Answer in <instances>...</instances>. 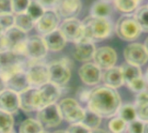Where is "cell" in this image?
I'll use <instances>...</instances> for the list:
<instances>
[{
	"label": "cell",
	"mask_w": 148,
	"mask_h": 133,
	"mask_svg": "<svg viewBox=\"0 0 148 133\" xmlns=\"http://www.w3.org/2000/svg\"><path fill=\"white\" fill-rule=\"evenodd\" d=\"M61 96L60 87L56 85L48 82L37 87V97L39 110L44 106L55 104Z\"/></svg>",
	"instance_id": "4fadbf2b"
},
{
	"label": "cell",
	"mask_w": 148,
	"mask_h": 133,
	"mask_svg": "<svg viewBox=\"0 0 148 133\" xmlns=\"http://www.w3.org/2000/svg\"><path fill=\"white\" fill-rule=\"evenodd\" d=\"M118 115L121 119H122L125 122L129 123L137 119V111L136 107L133 105H121L118 111Z\"/></svg>",
	"instance_id": "f546056e"
},
{
	"label": "cell",
	"mask_w": 148,
	"mask_h": 133,
	"mask_svg": "<svg viewBox=\"0 0 148 133\" xmlns=\"http://www.w3.org/2000/svg\"><path fill=\"white\" fill-rule=\"evenodd\" d=\"M124 57L127 63L140 67L148 61V52L144 44L131 43L124 49Z\"/></svg>",
	"instance_id": "8fae6325"
},
{
	"label": "cell",
	"mask_w": 148,
	"mask_h": 133,
	"mask_svg": "<svg viewBox=\"0 0 148 133\" xmlns=\"http://www.w3.org/2000/svg\"><path fill=\"white\" fill-rule=\"evenodd\" d=\"M127 87L134 93H140L145 89H147V81L142 76L134 80L133 81L127 84Z\"/></svg>",
	"instance_id": "d590c367"
},
{
	"label": "cell",
	"mask_w": 148,
	"mask_h": 133,
	"mask_svg": "<svg viewBox=\"0 0 148 133\" xmlns=\"http://www.w3.org/2000/svg\"><path fill=\"white\" fill-rule=\"evenodd\" d=\"M60 23V16L54 10H45L42 16L36 22L35 26L36 30L42 34L46 35L57 29Z\"/></svg>",
	"instance_id": "9a60e30c"
},
{
	"label": "cell",
	"mask_w": 148,
	"mask_h": 133,
	"mask_svg": "<svg viewBox=\"0 0 148 133\" xmlns=\"http://www.w3.org/2000/svg\"><path fill=\"white\" fill-rule=\"evenodd\" d=\"M36 22L26 13H20V14H16L15 16V24L14 26H16V28L22 29L24 32H29L30 31L34 26H35Z\"/></svg>",
	"instance_id": "484cf974"
},
{
	"label": "cell",
	"mask_w": 148,
	"mask_h": 133,
	"mask_svg": "<svg viewBox=\"0 0 148 133\" xmlns=\"http://www.w3.org/2000/svg\"><path fill=\"white\" fill-rule=\"evenodd\" d=\"M81 10V0H58L54 10L60 17L68 19L78 16Z\"/></svg>",
	"instance_id": "e0dca14e"
},
{
	"label": "cell",
	"mask_w": 148,
	"mask_h": 133,
	"mask_svg": "<svg viewBox=\"0 0 148 133\" xmlns=\"http://www.w3.org/2000/svg\"><path fill=\"white\" fill-rule=\"evenodd\" d=\"M141 32L142 30L134 15L125 14L115 23V33L124 41H134L140 35Z\"/></svg>",
	"instance_id": "277c9868"
},
{
	"label": "cell",
	"mask_w": 148,
	"mask_h": 133,
	"mask_svg": "<svg viewBox=\"0 0 148 133\" xmlns=\"http://www.w3.org/2000/svg\"><path fill=\"white\" fill-rule=\"evenodd\" d=\"M8 50L7 48V42L4 35V32L0 30V53Z\"/></svg>",
	"instance_id": "f6af8a7d"
},
{
	"label": "cell",
	"mask_w": 148,
	"mask_h": 133,
	"mask_svg": "<svg viewBox=\"0 0 148 133\" xmlns=\"http://www.w3.org/2000/svg\"><path fill=\"white\" fill-rule=\"evenodd\" d=\"M19 96V106L25 113H31L39 110L37 88L29 87L23 92L18 93Z\"/></svg>",
	"instance_id": "ac0fdd59"
},
{
	"label": "cell",
	"mask_w": 148,
	"mask_h": 133,
	"mask_svg": "<svg viewBox=\"0 0 148 133\" xmlns=\"http://www.w3.org/2000/svg\"><path fill=\"white\" fill-rule=\"evenodd\" d=\"M45 10H54L56 6L58 0H36Z\"/></svg>",
	"instance_id": "7bdbcfd3"
},
{
	"label": "cell",
	"mask_w": 148,
	"mask_h": 133,
	"mask_svg": "<svg viewBox=\"0 0 148 133\" xmlns=\"http://www.w3.org/2000/svg\"><path fill=\"white\" fill-rule=\"evenodd\" d=\"M36 117L37 120L42 125V126H46L48 128H54L58 126L62 120L58 106L56 103L38 110Z\"/></svg>",
	"instance_id": "9c48e42d"
},
{
	"label": "cell",
	"mask_w": 148,
	"mask_h": 133,
	"mask_svg": "<svg viewBox=\"0 0 148 133\" xmlns=\"http://www.w3.org/2000/svg\"><path fill=\"white\" fill-rule=\"evenodd\" d=\"M121 69L122 72L125 84H128L129 82L141 76V70L140 68L138 66L126 62L121 67Z\"/></svg>",
	"instance_id": "d4e9b609"
},
{
	"label": "cell",
	"mask_w": 148,
	"mask_h": 133,
	"mask_svg": "<svg viewBox=\"0 0 148 133\" xmlns=\"http://www.w3.org/2000/svg\"><path fill=\"white\" fill-rule=\"evenodd\" d=\"M138 3L136 0H114L115 9L124 14H130L136 10Z\"/></svg>",
	"instance_id": "f1b7e54d"
},
{
	"label": "cell",
	"mask_w": 148,
	"mask_h": 133,
	"mask_svg": "<svg viewBox=\"0 0 148 133\" xmlns=\"http://www.w3.org/2000/svg\"><path fill=\"white\" fill-rule=\"evenodd\" d=\"M81 123H82L85 126H87L88 129L92 131L99 127V125L101 123V117L99 116L97 113H94L93 111H91L90 109L87 108L85 109L84 118Z\"/></svg>",
	"instance_id": "83f0119b"
},
{
	"label": "cell",
	"mask_w": 148,
	"mask_h": 133,
	"mask_svg": "<svg viewBox=\"0 0 148 133\" xmlns=\"http://www.w3.org/2000/svg\"><path fill=\"white\" fill-rule=\"evenodd\" d=\"M5 84L7 89L14 91L16 93H20L30 87L26 70H20L14 73L5 80Z\"/></svg>",
	"instance_id": "ffe728a7"
},
{
	"label": "cell",
	"mask_w": 148,
	"mask_h": 133,
	"mask_svg": "<svg viewBox=\"0 0 148 133\" xmlns=\"http://www.w3.org/2000/svg\"><path fill=\"white\" fill-rule=\"evenodd\" d=\"M70 61L62 59L60 61H53L49 65V82L56 85L57 87L65 86L71 77Z\"/></svg>",
	"instance_id": "8992f818"
},
{
	"label": "cell",
	"mask_w": 148,
	"mask_h": 133,
	"mask_svg": "<svg viewBox=\"0 0 148 133\" xmlns=\"http://www.w3.org/2000/svg\"><path fill=\"white\" fill-rule=\"evenodd\" d=\"M66 132L68 133H90L91 130L85 126L82 123H75L71 124Z\"/></svg>",
	"instance_id": "f35d334b"
},
{
	"label": "cell",
	"mask_w": 148,
	"mask_h": 133,
	"mask_svg": "<svg viewBox=\"0 0 148 133\" xmlns=\"http://www.w3.org/2000/svg\"><path fill=\"white\" fill-rule=\"evenodd\" d=\"M27 57L17 55L10 50L0 53V75L4 80L14 73L26 70L28 66Z\"/></svg>",
	"instance_id": "3957f363"
},
{
	"label": "cell",
	"mask_w": 148,
	"mask_h": 133,
	"mask_svg": "<svg viewBox=\"0 0 148 133\" xmlns=\"http://www.w3.org/2000/svg\"><path fill=\"white\" fill-rule=\"evenodd\" d=\"M30 3V0H11L12 13L20 14L27 10V8Z\"/></svg>",
	"instance_id": "8d00e7d4"
},
{
	"label": "cell",
	"mask_w": 148,
	"mask_h": 133,
	"mask_svg": "<svg viewBox=\"0 0 148 133\" xmlns=\"http://www.w3.org/2000/svg\"><path fill=\"white\" fill-rule=\"evenodd\" d=\"M146 79H147V80L148 81V68H147V74H146Z\"/></svg>",
	"instance_id": "816d5d0a"
},
{
	"label": "cell",
	"mask_w": 148,
	"mask_h": 133,
	"mask_svg": "<svg viewBox=\"0 0 148 133\" xmlns=\"http://www.w3.org/2000/svg\"><path fill=\"white\" fill-rule=\"evenodd\" d=\"M15 24V16L13 13L0 14V30L3 32L7 31Z\"/></svg>",
	"instance_id": "e575fe53"
},
{
	"label": "cell",
	"mask_w": 148,
	"mask_h": 133,
	"mask_svg": "<svg viewBox=\"0 0 148 133\" xmlns=\"http://www.w3.org/2000/svg\"><path fill=\"white\" fill-rule=\"evenodd\" d=\"M59 29L67 41L73 42L75 43L80 41L84 35L82 23L76 17L64 19L60 25Z\"/></svg>",
	"instance_id": "30bf717a"
},
{
	"label": "cell",
	"mask_w": 148,
	"mask_h": 133,
	"mask_svg": "<svg viewBox=\"0 0 148 133\" xmlns=\"http://www.w3.org/2000/svg\"><path fill=\"white\" fill-rule=\"evenodd\" d=\"M102 80L105 86L117 89L124 84V79L121 67H113L107 69L102 74Z\"/></svg>",
	"instance_id": "603a6c76"
},
{
	"label": "cell",
	"mask_w": 148,
	"mask_h": 133,
	"mask_svg": "<svg viewBox=\"0 0 148 133\" xmlns=\"http://www.w3.org/2000/svg\"><path fill=\"white\" fill-rule=\"evenodd\" d=\"M137 119L144 123L148 122V103L136 106Z\"/></svg>",
	"instance_id": "ab89813d"
},
{
	"label": "cell",
	"mask_w": 148,
	"mask_h": 133,
	"mask_svg": "<svg viewBox=\"0 0 148 133\" xmlns=\"http://www.w3.org/2000/svg\"><path fill=\"white\" fill-rule=\"evenodd\" d=\"M62 119L70 124L81 123L84 118L85 109H83L78 101L72 98H66L57 105Z\"/></svg>",
	"instance_id": "5b68a950"
},
{
	"label": "cell",
	"mask_w": 148,
	"mask_h": 133,
	"mask_svg": "<svg viewBox=\"0 0 148 133\" xmlns=\"http://www.w3.org/2000/svg\"><path fill=\"white\" fill-rule=\"evenodd\" d=\"M134 17L144 32H148V6H141L135 10Z\"/></svg>",
	"instance_id": "4dcf8cb0"
},
{
	"label": "cell",
	"mask_w": 148,
	"mask_h": 133,
	"mask_svg": "<svg viewBox=\"0 0 148 133\" xmlns=\"http://www.w3.org/2000/svg\"><path fill=\"white\" fill-rule=\"evenodd\" d=\"M12 13L11 0H0V14Z\"/></svg>",
	"instance_id": "b9f144b4"
},
{
	"label": "cell",
	"mask_w": 148,
	"mask_h": 133,
	"mask_svg": "<svg viewBox=\"0 0 148 133\" xmlns=\"http://www.w3.org/2000/svg\"><path fill=\"white\" fill-rule=\"evenodd\" d=\"M147 6H148V5H147Z\"/></svg>",
	"instance_id": "6f0895ef"
},
{
	"label": "cell",
	"mask_w": 148,
	"mask_h": 133,
	"mask_svg": "<svg viewBox=\"0 0 148 133\" xmlns=\"http://www.w3.org/2000/svg\"><path fill=\"white\" fill-rule=\"evenodd\" d=\"M26 68V74L31 87H39L45 83L49 82V66L43 63L31 61Z\"/></svg>",
	"instance_id": "ba28073f"
},
{
	"label": "cell",
	"mask_w": 148,
	"mask_h": 133,
	"mask_svg": "<svg viewBox=\"0 0 148 133\" xmlns=\"http://www.w3.org/2000/svg\"><path fill=\"white\" fill-rule=\"evenodd\" d=\"M7 133H13V132H7Z\"/></svg>",
	"instance_id": "9f6ffc18"
},
{
	"label": "cell",
	"mask_w": 148,
	"mask_h": 133,
	"mask_svg": "<svg viewBox=\"0 0 148 133\" xmlns=\"http://www.w3.org/2000/svg\"><path fill=\"white\" fill-rule=\"evenodd\" d=\"M90 92H91V90H88L86 88H82L78 92V94H77L79 100L81 102H82V103H87L88 104L89 95H90Z\"/></svg>",
	"instance_id": "ee69618b"
},
{
	"label": "cell",
	"mask_w": 148,
	"mask_h": 133,
	"mask_svg": "<svg viewBox=\"0 0 148 133\" xmlns=\"http://www.w3.org/2000/svg\"><path fill=\"white\" fill-rule=\"evenodd\" d=\"M127 131L128 133H143L145 123L140 119H135L132 122L127 123Z\"/></svg>",
	"instance_id": "74e56055"
},
{
	"label": "cell",
	"mask_w": 148,
	"mask_h": 133,
	"mask_svg": "<svg viewBox=\"0 0 148 133\" xmlns=\"http://www.w3.org/2000/svg\"><path fill=\"white\" fill-rule=\"evenodd\" d=\"M78 74L82 81L88 86L97 85L102 78L101 69L92 62H86L83 64L79 68Z\"/></svg>",
	"instance_id": "2e32d148"
},
{
	"label": "cell",
	"mask_w": 148,
	"mask_h": 133,
	"mask_svg": "<svg viewBox=\"0 0 148 133\" xmlns=\"http://www.w3.org/2000/svg\"><path fill=\"white\" fill-rule=\"evenodd\" d=\"M4 89H6V84L4 79L0 75V93H2Z\"/></svg>",
	"instance_id": "bcb514c9"
},
{
	"label": "cell",
	"mask_w": 148,
	"mask_h": 133,
	"mask_svg": "<svg viewBox=\"0 0 148 133\" xmlns=\"http://www.w3.org/2000/svg\"><path fill=\"white\" fill-rule=\"evenodd\" d=\"M101 1H104V2H108V3H109V2L114 1V0H101Z\"/></svg>",
	"instance_id": "f5cc1de1"
},
{
	"label": "cell",
	"mask_w": 148,
	"mask_h": 133,
	"mask_svg": "<svg viewBox=\"0 0 148 133\" xmlns=\"http://www.w3.org/2000/svg\"><path fill=\"white\" fill-rule=\"evenodd\" d=\"M143 133H148V122L147 123H145V126H144Z\"/></svg>",
	"instance_id": "c3c4849f"
},
{
	"label": "cell",
	"mask_w": 148,
	"mask_h": 133,
	"mask_svg": "<svg viewBox=\"0 0 148 133\" xmlns=\"http://www.w3.org/2000/svg\"><path fill=\"white\" fill-rule=\"evenodd\" d=\"M136 1H137V2H138V3H139V2H140V1H141V0H136Z\"/></svg>",
	"instance_id": "11a10c76"
},
{
	"label": "cell",
	"mask_w": 148,
	"mask_h": 133,
	"mask_svg": "<svg viewBox=\"0 0 148 133\" xmlns=\"http://www.w3.org/2000/svg\"><path fill=\"white\" fill-rule=\"evenodd\" d=\"M113 8L109 3L101 0L96 1L93 3L90 9V15L97 17L108 18L111 16Z\"/></svg>",
	"instance_id": "cb8c5ba5"
},
{
	"label": "cell",
	"mask_w": 148,
	"mask_h": 133,
	"mask_svg": "<svg viewBox=\"0 0 148 133\" xmlns=\"http://www.w3.org/2000/svg\"><path fill=\"white\" fill-rule=\"evenodd\" d=\"M148 103V90L145 89L140 93H138L135 99V107Z\"/></svg>",
	"instance_id": "60d3db41"
},
{
	"label": "cell",
	"mask_w": 148,
	"mask_h": 133,
	"mask_svg": "<svg viewBox=\"0 0 148 133\" xmlns=\"http://www.w3.org/2000/svg\"><path fill=\"white\" fill-rule=\"evenodd\" d=\"M45 10L36 0H30V3L25 11L35 22H36L44 13Z\"/></svg>",
	"instance_id": "d6a6232c"
},
{
	"label": "cell",
	"mask_w": 148,
	"mask_h": 133,
	"mask_svg": "<svg viewBox=\"0 0 148 133\" xmlns=\"http://www.w3.org/2000/svg\"><path fill=\"white\" fill-rule=\"evenodd\" d=\"M82 23L84 30L83 37L92 42L102 41L109 37L113 31V24L108 18L90 15Z\"/></svg>",
	"instance_id": "7a4b0ae2"
},
{
	"label": "cell",
	"mask_w": 148,
	"mask_h": 133,
	"mask_svg": "<svg viewBox=\"0 0 148 133\" xmlns=\"http://www.w3.org/2000/svg\"><path fill=\"white\" fill-rule=\"evenodd\" d=\"M47 52L48 48L42 36L31 35L28 37L26 42L25 56L29 60L37 61L44 58L47 55Z\"/></svg>",
	"instance_id": "7c38bea8"
},
{
	"label": "cell",
	"mask_w": 148,
	"mask_h": 133,
	"mask_svg": "<svg viewBox=\"0 0 148 133\" xmlns=\"http://www.w3.org/2000/svg\"><path fill=\"white\" fill-rule=\"evenodd\" d=\"M42 133H49V132H44V131H43Z\"/></svg>",
	"instance_id": "db71d44e"
},
{
	"label": "cell",
	"mask_w": 148,
	"mask_h": 133,
	"mask_svg": "<svg viewBox=\"0 0 148 133\" xmlns=\"http://www.w3.org/2000/svg\"><path fill=\"white\" fill-rule=\"evenodd\" d=\"M19 109L18 93L7 88L0 93V110L13 114Z\"/></svg>",
	"instance_id": "44dd1931"
},
{
	"label": "cell",
	"mask_w": 148,
	"mask_h": 133,
	"mask_svg": "<svg viewBox=\"0 0 148 133\" xmlns=\"http://www.w3.org/2000/svg\"><path fill=\"white\" fill-rule=\"evenodd\" d=\"M42 38L48 50L53 52H57L62 50L65 47L67 42V40L65 39L64 35H62V33L59 29H56L44 35Z\"/></svg>",
	"instance_id": "7402d4cb"
},
{
	"label": "cell",
	"mask_w": 148,
	"mask_h": 133,
	"mask_svg": "<svg viewBox=\"0 0 148 133\" xmlns=\"http://www.w3.org/2000/svg\"><path fill=\"white\" fill-rule=\"evenodd\" d=\"M121 106V99L116 89L107 86H100L91 90L88 108L101 118L114 116Z\"/></svg>",
	"instance_id": "6da1fadb"
},
{
	"label": "cell",
	"mask_w": 148,
	"mask_h": 133,
	"mask_svg": "<svg viewBox=\"0 0 148 133\" xmlns=\"http://www.w3.org/2000/svg\"><path fill=\"white\" fill-rule=\"evenodd\" d=\"M43 132L42 125L34 119L23 120L19 126V133H42Z\"/></svg>",
	"instance_id": "4316f807"
},
{
	"label": "cell",
	"mask_w": 148,
	"mask_h": 133,
	"mask_svg": "<svg viewBox=\"0 0 148 133\" xmlns=\"http://www.w3.org/2000/svg\"><path fill=\"white\" fill-rule=\"evenodd\" d=\"M95 50L96 48L94 42L82 37L80 41L75 42L73 55L77 61L88 62L93 59Z\"/></svg>",
	"instance_id": "d6986e66"
},
{
	"label": "cell",
	"mask_w": 148,
	"mask_h": 133,
	"mask_svg": "<svg viewBox=\"0 0 148 133\" xmlns=\"http://www.w3.org/2000/svg\"><path fill=\"white\" fill-rule=\"evenodd\" d=\"M90 133H108V132H107L106 131L102 130V129H99V128H97V129L92 130Z\"/></svg>",
	"instance_id": "7dc6e473"
},
{
	"label": "cell",
	"mask_w": 148,
	"mask_h": 133,
	"mask_svg": "<svg viewBox=\"0 0 148 133\" xmlns=\"http://www.w3.org/2000/svg\"><path fill=\"white\" fill-rule=\"evenodd\" d=\"M144 46H145V48H147V52H148V37L146 39V41H145Z\"/></svg>",
	"instance_id": "681fc988"
},
{
	"label": "cell",
	"mask_w": 148,
	"mask_h": 133,
	"mask_svg": "<svg viewBox=\"0 0 148 133\" xmlns=\"http://www.w3.org/2000/svg\"><path fill=\"white\" fill-rule=\"evenodd\" d=\"M14 126L12 114L0 110V133L10 132Z\"/></svg>",
	"instance_id": "1f68e13d"
},
{
	"label": "cell",
	"mask_w": 148,
	"mask_h": 133,
	"mask_svg": "<svg viewBox=\"0 0 148 133\" xmlns=\"http://www.w3.org/2000/svg\"><path fill=\"white\" fill-rule=\"evenodd\" d=\"M127 123L120 117H115L110 120L108 128L112 133H123L127 129Z\"/></svg>",
	"instance_id": "836d02e7"
},
{
	"label": "cell",
	"mask_w": 148,
	"mask_h": 133,
	"mask_svg": "<svg viewBox=\"0 0 148 133\" xmlns=\"http://www.w3.org/2000/svg\"><path fill=\"white\" fill-rule=\"evenodd\" d=\"M53 133H68L66 131H62V130H59V131H56Z\"/></svg>",
	"instance_id": "f907efd6"
},
{
	"label": "cell",
	"mask_w": 148,
	"mask_h": 133,
	"mask_svg": "<svg viewBox=\"0 0 148 133\" xmlns=\"http://www.w3.org/2000/svg\"><path fill=\"white\" fill-rule=\"evenodd\" d=\"M93 59L95 64H96L101 69L107 70L114 67L117 61V54L113 48L104 46L96 48Z\"/></svg>",
	"instance_id": "5bb4252c"
},
{
	"label": "cell",
	"mask_w": 148,
	"mask_h": 133,
	"mask_svg": "<svg viewBox=\"0 0 148 133\" xmlns=\"http://www.w3.org/2000/svg\"><path fill=\"white\" fill-rule=\"evenodd\" d=\"M4 35L8 50L25 56L26 42L28 40L26 32L16 28V26H13L4 32Z\"/></svg>",
	"instance_id": "52a82bcc"
}]
</instances>
